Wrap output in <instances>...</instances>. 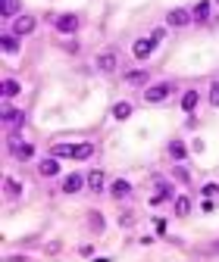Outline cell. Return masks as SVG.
<instances>
[{
	"label": "cell",
	"mask_w": 219,
	"mask_h": 262,
	"mask_svg": "<svg viewBox=\"0 0 219 262\" xmlns=\"http://www.w3.org/2000/svg\"><path fill=\"white\" fill-rule=\"evenodd\" d=\"M191 213V200L188 197H175V215H188Z\"/></svg>",
	"instance_id": "cell-17"
},
{
	"label": "cell",
	"mask_w": 219,
	"mask_h": 262,
	"mask_svg": "<svg viewBox=\"0 0 219 262\" xmlns=\"http://www.w3.org/2000/svg\"><path fill=\"white\" fill-rule=\"evenodd\" d=\"M213 253H219V243H213Z\"/></svg>",
	"instance_id": "cell-26"
},
{
	"label": "cell",
	"mask_w": 219,
	"mask_h": 262,
	"mask_svg": "<svg viewBox=\"0 0 219 262\" xmlns=\"http://www.w3.org/2000/svg\"><path fill=\"white\" fill-rule=\"evenodd\" d=\"M163 38V31H154L150 38H141V41H135V47H132V53L138 56V60H147L150 53H154V47H157V41Z\"/></svg>",
	"instance_id": "cell-2"
},
{
	"label": "cell",
	"mask_w": 219,
	"mask_h": 262,
	"mask_svg": "<svg viewBox=\"0 0 219 262\" xmlns=\"http://www.w3.org/2000/svg\"><path fill=\"white\" fill-rule=\"evenodd\" d=\"M0 94H3V97H16V94H19V81L6 78L3 84H0Z\"/></svg>",
	"instance_id": "cell-13"
},
{
	"label": "cell",
	"mask_w": 219,
	"mask_h": 262,
	"mask_svg": "<svg viewBox=\"0 0 219 262\" xmlns=\"http://www.w3.org/2000/svg\"><path fill=\"white\" fill-rule=\"evenodd\" d=\"M210 103H213V106H219V81L213 84V88H210Z\"/></svg>",
	"instance_id": "cell-23"
},
{
	"label": "cell",
	"mask_w": 219,
	"mask_h": 262,
	"mask_svg": "<svg viewBox=\"0 0 219 262\" xmlns=\"http://www.w3.org/2000/svg\"><path fill=\"white\" fill-rule=\"evenodd\" d=\"M125 81H129V84H141V81H147V72H129V75H125Z\"/></svg>",
	"instance_id": "cell-21"
},
{
	"label": "cell",
	"mask_w": 219,
	"mask_h": 262,
	"mask_svg": "<svg viewBox=\"0 0 219 262\" xmlns=\"http://www.w3.org/2000/svg\"><path fill=\"white\" fill-rule=\"evenodd\" d=\"M3 122L6 125H22L25 122V113H22V109H3Z\"/></svg>",
	"instance_id": "cell-11"
},
{
	"label": "cell",
	"mask_w": 219,
	"mask_h": 262,
	"mask_svg": "<svg viewBox=\"0 0 219 262\" xmlns=\"http://www.w3.org/2000/svg\"><path fill=\"white\" fill-rule=\"evenodd\" d=\"M82 184H85L82 175H69V178L63 181V191H66V193H75V191H82Z\"/></svg>",
	"instance_id": "cell-12"
},
{
	"label": "cell",
	"mask_w": 219,
	"mask_h": 262,
	"mask_svg": "<svg viewBox=\"0 0 219 262\" xmlns=\"http://www.w3.org/2000/svg\"><path fill=\"white\" fill-rule=\"evenodd\" d=\"M13 31L16 35H31V31H35V19H31V16H16V22H13Z\"/></svg>",
	"instance_id": "cell-4"
},
{
	"label": "cell",
	"mask_w": 219,
	"mask_h": 262,
	"mask_svg": "<svg viewBox=\"0 0 219 262\" xmlns=\"http://www.w3.org/2000/svg\"><path fill=\"white\" fill-rule=\"evenodd\" d=\"M38 172L44 175V178H54V175L60 172V166H56V156H54V159H44V163L38 166Z\"/></svg>",
	"instance_id": "cell-9"
},
{
	"label": "cell",
	"mask_w": 219,
	"mask_h": 262,
	"mask_svg": "<svg viewBox=\"0 0 219 262\" xmlns=\"http://www.w3.org/2000/svg\"><path fill=\"white\" fill-rule=\"evenodd\" d=\"M6 191H10V193H22V188H19L13 178H6Z\"/></svg>",
	"instance_id": "cell-25"
},
{
	"label": "cell",
	"mask_w": 219,
	"mask_h": 262,
	"mask_svg": "<svg viewBox=\"0 0 219 262\" xmlns=\"http://www.w3.org/2000/svg\"><path fill=\"white\" fill-rule=\"evenodd\" d=\"M54 156H69V159H91L94 156V143H56Z\"/></svg>",
	"instance_id": "cell-1"
},
{
	"label": "cell",
	"mask_w": 219,
	"mask_h": 262,
	"mask_svg": "<svg viewBox=\"0 0 219 262\" xmlns=\"http://www.w3.org/2000/svg\"><path fill=\"white\" fill-rule=\"evenodd\" d=\"M97 69L100 72H113L116 69V53H113V50H107V53L97 56Z\"/></svg>",
	"instance_id": "cell-7"
},
{
	"label": "cell",
	"mask_w": 219,
	"mask_h": 262,
	"mask_svg": "<svg viewBox=\"0 0 219 262\" xmlns=\"http://www.w3.org/2000/svg\"><path fill=\"white\" fill-rule=\"evenodd\" d=\"M169 94H172V84L163 81V84H154V88H147V91H144V100H147V103H160V100H166Z\"/></svg>",
	"instance_id": "cell-3"
},
{
	"label": "cell",
	"mask_w": 219,
	"mask_h": 262,
	"mask_svg": "<svg viewBox=\"0 0 219 262\" xmlns=\"http://www.w3.org/2000/svg\"><path fill=\"white\" fill-rule=\"evenodd\" d=\"M216 193H219V184H207L204 188V197H216Z\"/></svg>",
	"instance_id": "cell-24"
},
{
	"label": "cell",
	"mask_w": 219,
	"mask_h": 262,
	"mask_svg": "<svg viewBox=\"0 0 219 262\" xmlns=\"http://www.w3.org/2000/svg\"><path fill=\"white\" fill-rule=\"evenodd\" d=\"M169 153H172L175 159H185V143H179V141H172V147H169Z\"/></svg>",
	"instance_id": "cell-22"
},
{
	"label": "cell",
	"mask_w": 219,
	"mask_h": 262,
	"mask_svg": "<svg viewBox=\"0 0 219 262\" xmlns=\"http://www.w3.org/2000/svg\"><path fill=\"white\" fill-rule=\"evenodd\" d=\"M56 28H60L63 35H72V31L79 28V16H72V13H66V16H60V19H56Z\"/></svg>",
	"instance_id": "cell-5"
},
{
	"label": "cell",
	"mask_w": 219,
	"mask_h": 262,
	"mask_svg": "<svg viewBox=\"0 0 219 262\" xmlns=\"http://www.w3.org/2000/svg\"><path fill=\"white\" fill-rule=\"evenodd\" d=\"M194 19H197V22H207V19H210V3H207V0L194 6Z\"/></svg>",
	"instance_id": "cell-20"
},
{
	"label": "cell",
	"mask_w": 219,
	"mask_h": 262,
	"mask_svg": "<svg viewBox=\"0 0 219 262\" xmlns=\"http://www.w3.org/2000/svg\"><path fill=\"white\" fill-rule=\"evenodd\" d=\"M0 44H3L6 53H16V50H19V41H16V35H3V38H0Z\"/></svg>",
	"instance_id": "cell-18"
},
{
	"label": "cell",
	"mask_w": 219,
	"mask_h": 262,
	"mask_svg": "<svg viewBox=\"0 0 219 262\" xmlns=\"http://www.w3.org/2000/svg\"><path fill=\"white\" fill-rule=\"evenodd\" d=\"M194 106H197V91H188V94L182 97V109H185V113H191Z\"/></svg>",
	"instance_id": "cell-16"
},
{
	"label": "cell",
	"mask_w": 219,
	"mask_h": 262,
	"mask_svg": "<svg viewBox=\"0 0 219 262\" xmlns=\"http://www.w3.org/2000/svg\"><path fill=\"white\" fill-rule=\"evenodd\" d=\"M13 153H16V159H31V143H13Z\"/></svg>",
	"instance_id": "cell-14"
},
{
	"label": "cell",
	"mask_w": 219,
	"mask_h": 262,
	"mask_svg": "<svg viewBox=\"0 0 219 262\" xmlns=\"http://www.w3.org/2000/svg\"><path fill=\"white\" fill-rule=\"evenodd\" d=\"M110 193H113L116 200H122V197H129V193H132V184L119 178V181H113V188H110Z\"/></svg>",
	"instance_id": "cell-8"
},
{
	"label": "cell",
	"mask_w": 219,
	"mask_h": 262,
	"mask_svg": "<svg viewBox=\"0 0 219 262\" xmlns=\"http://www.w3.org/2000/svg\"><path fill=\"white\" fill-rule=\"evenodd\" d=\"M166 22H169L172 28H182V25H188V22H191V13H188V10H169Z\"/></svg>",
	"instance_id": "cell-6"
},
{
	"label": "cell",
	"mask_w": 219,
	"mask_h": 262,
	"mask_svg": "<svg viewBox=\"0 0 219 262\" xmlns=\"http://www.w3.org/2000/svg\"><path fill=\"white\" fill-rule=\"evenodd\" d=\"M113 116H116V119H129V116H132V103H116L113 106Z\"/></svg>",
	"instance_id": "cell-19"
},
{
	"label": "cell",
	"mask_w": 219,
	"mask_h": 262,
	"mask_svg": "<svg viewBox=\"0 0 219 262\" xmlns=\"http://www.w3.org/2000/svg\"><path fill=\"white\" fill-rule=\"evenodd\" d=\"M16 13H19V0H0V16L3 19H10Z\"/></svg>",
	"instance_id": "cell-10"
},
{
	"label": "cell",
	"mask_w": 219,
	"mask_h": 262,
	"mask_svg": "<svg viewBox=\"0 0 219 262\" xmlns=\"http://www.w3.org/2000/svg\"><path fill=\"white\" fill-rule=\"evenodd\" d=\"M88 188H91V191H100V188H104V172H97V168H94V172H88Z\"/></svg>",
	"instance_id": "cell-15"
}]
</instances>
